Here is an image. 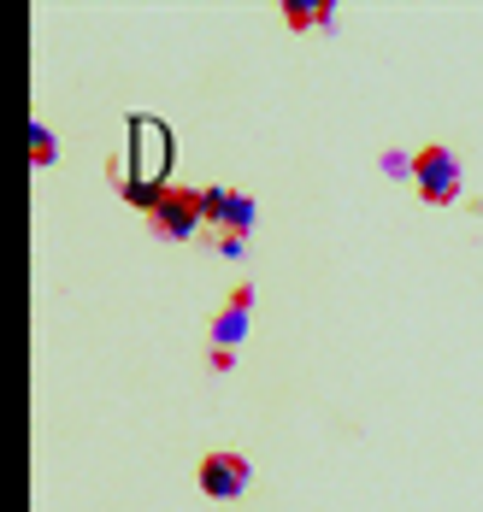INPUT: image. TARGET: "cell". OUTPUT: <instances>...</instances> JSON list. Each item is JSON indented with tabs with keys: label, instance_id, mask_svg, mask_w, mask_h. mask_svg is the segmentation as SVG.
Listing matches in <instances>:
<instances>
[{
	"label": "cell",
	"instance_id": "obj_1",
	"mask_svg": "<svg viewBox=\"0 0 483 512\" xmlns=\"http://www.w3.org/2000/svg\"><path fill=\"white\" fill-rule=\"evenodd\" d=\"M201 224H207V195H201V189L165 183L160 195L148 201V230H154L160 242H189Z\"/></svg>",
	"mask_w": 483,
	"mask_h": 512
},
{
	"label": "cell",
	"instance_id": "obj_2",
	"mask_svg": "<svg viewBox=\"0 0 483 512\" xmlns=\"http://www.w3.org/2000/svg\"><path fill=\"white\" fill-rule=\"evenodd\" d=\"M413 189H419V201L425 206H454L460 201V189H466V177H460V154L442 148V142L419 148V154H413Z\"/></svg>",
	"mask_w": 483,
	"mask_h": 512
},
{
	"label": "cell",
	"instance_id": "obj_3",
	"mask_svg": "<svg viewBox=\"0 0 483 512\" xmlns=\"http://www.w3.org/2000/svg\"><path fill=\"white\" fill-rule=\"evenodd\" d=\"M195 483H201L207 501H236V495H248L254 465H248V454H236V448H213L207 460L195 465Z\"/></svg>",
	"mask_w": 483,
	"mask_h": 512
},
{
	"label": "cell",
	"instance_id": "obj_4",
	"mask_svg": "<svg viewBox=\"0 0 483 512\" xmlns=\"http://www.w3.org/2000/svg\"><path fill=\"white\" fill-rule=\"evenodd\" d=\"M201 195H207L213 236H248L260 224V206H254V195H242V189H201Z\"/></svg>",
	"mask_w": 483,
	"mask_h": 512
},
{
	"label": "cell",
	"instance_id": "obj_5",
	"mask_svg": "<svg viewBox=\"0 0 483 512\" xmlns=\"http://www.w3.org/2000/svg\"><path fill=\"white\" fill-rule=\"evenodd\" d=\"M254 283H236L230 289V301H224V312H213V324H207V342L213 348H242L248 342V324H254Z\"/></svg>",
	"mask_w": 483,
	"mask_h": 512
},
{
	"label": "cell",
	"instance_id": "obj_6",
	"mask_svg": "<svg viewBox=\"0 0 483 512\" xmlns=\"http://www.w3.org/2000/svg\"><path fill=\"white\" fill-rule=\"evenodd\" d=\"M336 18V0H283V24L289 30H324Z\"/></svg>",
	"mask_w": 483,
	"mask_h": 512
},
{
	"label": "cell",
	"instance_id": "obj_7",
	"mask_svg": "<svg viewBox=\"0 0 483 512\" xmlns=\"http://www.w3.org/2000/svg\"><path fill=\"white\" fill-rule=\"evenodd\" d=\"M54 159H59V142H54V130H48V118H30V165L48 171Z\"/></svg>",
	"mask_w": 483,
	"mask_h": 512
},
{
	"label": "cell",
	"instance_id": "obj_8",
	"mask_svg": "<svg viewBox=\"0 0 483 512\" xmlns=\"http://www.w3.org/2000/svg\"><path fill=\"white\" fill-rule=\"evenodd\" d=\"M218 254H224V259H242V254H248V236H218Z\"/></svg>",
	"mask_w": 483,
	"mask_h": 512
},
{
	"label": "cell",
	"instance_id": "obj_9",
	"mask_svg": "<svg viewBox=\"0 0 483 512\" xmlns=\"http://www.w3.org/2000/svg\"><path fill=\"white\" fill-rule=\"evenodd\" d=\"M207 359H213V371H230V365H236V354H230V348H213Z\"/></svg>",
	"mask_w": 483,
	"mask_h": 512
}]
</instances>
